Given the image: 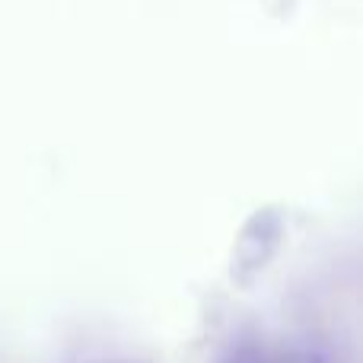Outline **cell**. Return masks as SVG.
<instances>
[{
  "mask_svg": "<svg viewBox=\"0 0 363 363\" xmlns=\"http://www.w3.org/2000/svg\"><path fill=\"white\" fill-rule=\"evenodd\" d=\"M281 363H347V360L335 345L309 338V341H296V345H284Z\"/></svg>",
  "mask_w": 363,
  "mask_h": 363,
  "instance_id": "obj_1",
  "label": "cell"
},
{
  "mask_svg": "<svg viewBox=\"0 0 363 363\" xmlns=\"http://www.w3.org/2000/svg\"><path fill=\"white\" fill-rule=\"evenodd\" d=\"M217 363H281V347H271L255 338H242L226 347Z\"/></svg>",
  "mask_w": 363,
  "mask_h": 363,
  "instance_id": "obj_2",
  "label": "cell"
}]
</instances>
